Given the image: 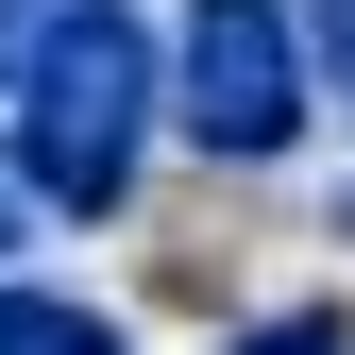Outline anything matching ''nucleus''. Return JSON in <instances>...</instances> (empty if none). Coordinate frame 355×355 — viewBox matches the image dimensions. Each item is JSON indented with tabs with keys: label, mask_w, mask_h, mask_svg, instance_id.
Returning a JSON list of instances; mask_svg holds the SVG:
<instances>
[{
	"label": "nucleus",
	"mask_w": 355,
	"mask_h": 355,
	"mask_svg": "<svg viewBox=\"0 0 355 355\" xmlns=\"http://www.w3.org/2000/svg\"><path fill=\"white\" fill-rule=\"evenodd\" d=\"M17 203L34 220H119L153 169V119H169V34L136 0H68L17 68Z\"/></svg>",
	"instance_id": "1"
},
{
	"label": "nucleus",
	"mask_w": 355,
	"mask_h": 355,
	"mask_svg": "<svg viewBox=\"0 0 355 355\" xmlns=\"http://www.w3.org/2000/svg\"><path fill=\"white\" fill-rule=\"evenodd\" d=\"M169 119H187V153H220V169H271L304 119H322V85H304V0H187V34H169Z\"/></svg>",
	"instance_id": "2"
},
{
	"label": "nucleus",
	"mask_w": 355,
	"mask_h": 355,
	"mask_svg": "<svg viewBox=\"0 0 355 355\" xmlns=\"http://www.w3.org/2000/svg\"><path fill=\"white\" fill-rule=\"evenodd\" d=\"M0 355H136L85 288H0Z\"/></svg>",
	"instance_id": "3"
},
{
	"label": "nucleus",
	"mask_w": 355,
	"mask_h": 355,
	"mask_svg": "<svg viewBox=\"0 0 355 355\" xmlns=\"http://www.w3.org/2000/svg\"><path fill=\"white\" fill-rule=\"evenodd\" d=\"M220 355H355V322H338V304H271V322H237Z\"/></svg>",
	"instance_id": "4"
},
{
	"label": "nucleus",
	"mask_w": 355,
	"mask_h": 355,
	"mask_svg": "<svg viewBox=\"0 0 355 355\" xmlns=\"http://www.w3.org/2000/svg\"><path fill=\"white\" fill-rule=\"evenodd\" d=\"M51 17H68V0H0V68H17V51H34Z\"/></svg>",
	"instance_id": "5"
},
{
	"label": "nucleus",
	"mask_w": 355,
	"mask_h": 355,
	"mask_svg": "<svg viewBox=\"0 0 355 355\" xmlns=\"http://www.w3.org/2000/svg\"><path fill=\"white\" fill-rule=\"evenodd\" d=\"M304 51H338V68H355V0H304Z\"/></svg>",
	"instance_id": "6"
},
{
	"label": "nucleus",
	"mask_w": 355,
	"mask_h": 355,
	"mask_svg": "<svg viewBox=\"0 0 355 355\" xmlns=\"http://www.w3.org/2000/svg\"><path fill=\"white\" fill-rule=\"evenodd\" d=\"M17 237H34V203H17V169H0V254H17Z\"/></svg>",
	"instance_id": "7"
}]
</instances>
